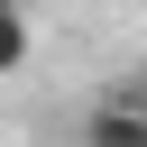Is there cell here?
Returning <instances> with one entry per match:
<instances>
[{
	"instance_id": "cell-1",
	"label": "cell",
	"mask_w": 147,
	"mask_h": 147,
	"mask_svg": "<svg viewBox=\"0 0 147 147\" xmlns=\"http://www.w3.org/2000/svg\"><path fill=\"white\" fill-rule=\"evenodd\" d=\"M83 147H147V110L138 101H101L83 119Z\"/></svg>"
},
{
	"instance_id": "cell-3",
	"label": "cell",
	"mask_w": 147,
	"mask_h": 147,
	"mask_svg": "<svg viewBox=\"0 0 147 147\" xmlns=\"http://www.w3.org/2000/svg\"><path fill=\"white\" fill-rule=\"evenodd\" d=\"M138 110H147V92H138Z\"/></svg>"
},
{
	"instance_id": "cell-2",
	"label": "cell",
	"mask_w": 147,
	"mask_h": 147,
	"mask_svg": "<svg viewBox=\"0 0 147 147\" xmlns=\"http://www.w3.org/2000/svg\"><path fill=\"white\" fill-rule=\"evenodd\" d=\"M28 46H37V37H28L18 0H0V74H18V64H28Z\"/></svg>"
}]
</instances>
